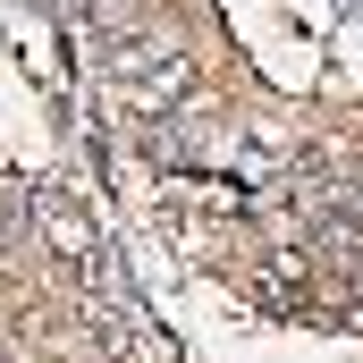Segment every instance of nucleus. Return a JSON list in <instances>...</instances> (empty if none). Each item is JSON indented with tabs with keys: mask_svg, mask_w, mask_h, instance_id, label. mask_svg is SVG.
<instances>
[{
	"mask_svg": "<svg viewBox=\"0 0 363 363\" xmlns=\"http://www.w3.org/2000/svg\"><path fill=\"white\" fill-rule=\"evenodd\" d=\"M110 77L135 93L144 110H161V101L186 93V51L178 43H110Z\"/></svg>",
	"mask_w": 363,
	"mask_h": 363,
	"instance_id": "obj_1",
	"label": "nucleus"
},
{
	"mask_svg": "<svg viewBox=\"0 0 363 363\" xmlns=\"http://www.w3.org/2000/svg\"><path fill=\"white\" fill-rule=\"evenodd\" d=\"M85 9H93V17H101V26H110V17H118V0H85Z\"/></svg>",
	"mask_w": 363,
	"mask_h": 363,
	"instance_id": "obj_2",
	"label": "nucleus"
}]
</instances>
